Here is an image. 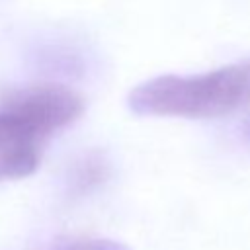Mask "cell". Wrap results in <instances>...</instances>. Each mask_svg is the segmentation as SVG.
Returning a JSON list of instances; mask_svg holds the SVG:
<instances>
[{
    "label": "cell",
    "mask_w": 250,
    "mask_h": 250,
    "mask_svg": "<svg viewBox=\"0 0 250 250\" xmlns=\"http://www.w3.org/2000/svg\"><path fill=\"white\" fill-rule=\"evenodd\" d=\"M49 250H131L127 244L113 238L96 236H57Z\"/></svg>",
    "instance_id": "obj_5"
},
{
    "label": "cell",
    "mask_w": 250,
    "mask_h": 250,
    "mask_svg": "<svg viewBox=\"0 0 250 250\" xmlns=\"http://www.w3.org/2000/svg\"><path fill=\"white\" fill-rule=\"evenodd\" d=\"M250 100V61L203 74H162L137 84L127 105L137 115L209 119L221 117Z\"/></svg>",
    "instance_id": "obj_1"
},
{
    "label": "cell",
    "mask_w": 250,
    "mask_h": 250,
    "mask_svg": "<svg viewBox=\"0 0 250 250\" xmlns=\"http://www.w3.org/2000/svg\"><path fill=\"white\" fill-rule=\"evenodd\" d=\"M47 139L20 113L0 107V180L31 176Z\"/></svg>",
    "instance_id": "obj_3"
},
{
    "label": "cell",
    "mask_w": 250,
    "mask_h": 250,
    "mask_svg": "<svg viewBox=\"0 0 250 250\" xmlns=\"http://www.w3.org/2000/svg\"><path fill=\"white\" fill-rule=\"evenodd\" d=\"M248 133H250V129H248Z\"/></svg>",
    "instance_id": "obj_6"
},
{
    "label": "cell",
    "mask_w": 250,
    "mask_h": 250,
    "mask_svg": "<svg viewBox=\"0 0 250 250\" xmlns=\"http://www.w3.org/2000/svg\"><path fill=\"white\" fill-rule=\"evenodd\" d=\"M0 107L20 113L45 137H51L82 115L84 100L62 84H35L10 92Z\"/></svg>",
    "instance_id": "obj_2"
},
{
    "label": "cell",
    "mask_w": 250,
    "mask_h": 250,
    "mask_svg": "<svg viewBox=\"0 0 250 250\" xmlns=\"http://www.w3.org/2000/svg\"><path fill=\"white\" fill-rule=\"evenodd\" d=\"M111 174L107 156L100 150H88L74 160L68 172V189L74 195H86L100 188Z\"/></svg>",
    "instance_id": "obj_4"
}]
</instances>
